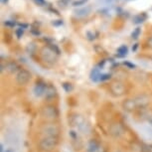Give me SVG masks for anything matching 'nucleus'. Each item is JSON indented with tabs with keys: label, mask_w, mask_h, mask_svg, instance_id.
Returning a JSON list of instances; mask_svg holds the SVG:
<instances>
[{
	"label": "nucleus",
	"mask_w": 152,
	"mask_h": 152,
	"mask_svg": "<svg viewBox=\"0 0 152 152\" xmlns=\"http://www.w3.org/2000/svg\"><path fill=\"white\" fill-rule=\"evenodd\" d=\"M71 123L73 126H76L78 128V130L80 132L84 133V134H91V126L81 114H74L73 116H71Z\"/></svg>",
	"instance_id": "1"
},
{
	"label": "nucleus",
	"mask_w": 152,
	"mask_h": 152,
	"mask_svg": "<svg viewBox=\"0 0 152 152\" xmlns=\"http://www.w3.org/2000/svg\"><path fill=\"white\" fill-rule=\"evenodd\" d=\"M59 144V138L57 137H48L44 136L40 139L38 143V147L40 150L45 152H50L54 150Z\"/></svg>",
	"instance_id": "2"
},
{
	"label": "nucleus",
	"mask_w": 152,
	"mask_h": 152,
	"mask_svg": "<svg viewBox=\"0 0 152 152\" xmlns=\"http://www.w3.org/2000/svg\"><path fill=\"white\" fill-rule=\"evenodd\" d=\"M40 55H41V59L43 61H44L46 64H48L50 66L56 64L57 61H58L59 55L55 52V51H53L48 45L42 48L41 52H40Z\"/></svg>",
	"instance_id": "3"
},
{
	"label": "nucleus",
	"mask_w": 152,
	"mask_h": 152,
	"mask_svg": "<svg viewBox=\"0 0 152 152\" xmlns=\"http://www.w3.org/2000/svg\"><path fill=\"white\" fill-rule=\"evenodd\" d=\"M41 115L48 120H55L59 117V110L56 105L47 104L42 108Z\"/></svg>",
	"instance_id": "4"
},
{
	"label": "nucleus",
	"mask_w": 152,
	"mask_h": 152,
	"mask_svg": "<svg viewBox=\"0 0 152 152\" xmlns=\"http://www.w3.org/2000/svg\"><path fill=\"white\" fill-rule=\"evenodd\" d=\"M60 127L55 123H47L42 127V133L44 136L48 137H57L59 138L60 136Z\"/></svg>",
	"instance_id": "5"
},
{
	"label": "nucleus",
	"mask_w": 152,
	"mask_h": 152,
	"mask_svg": "<svg viewBox=\"0 0 152 152\" xmlns=\"http://www.w3.org/2000/svg\"><path fill=\"white\" fill-rule=\"evenodd\" d=\"M110 94L115 97H120L125 94V86L123 83L119 81H114L110 85Z\"/></svg>",
	"instance_id": "6"
},
{
	"label": "nucleus",
	"mask_w": 152,
	"mask_h": 152,
	"mask_svg": "<svg viewBox=\"0 0 152 152\" xmlns=\"http://www.w3.org/2000/svg\"><path fill=\"white\" fill-rule=\"evenodd\" d=\"M31 73L28 70L25 69H21L19 72H17L15 76V81L18 85L20 86H25L30 82L31 80Z\"/></svg>",
	"instance_id": "7"
},
{
	"label": "nucleus",
	"mask_w": 152,
	"mask_h": 152,
	"mask_svg": "<svg viewBox=\"0 0 152 152\" xmlns=\"http://www.w3.org/2000/svg\"><path fill=\"white\" fill-rule=\"evenodd\" d=\"M108 132L114 138H119L124 133V128H123V126L120 123H113V124H111L110 126Z\"/></svg>",
	"instance_id": "8"
},
{
	"label": "nucleus",
	"mask_w": 152,
	"mask_h": 152,
	"mask_svg": "<svg viewBox=\"0 0 152 152\" xmlns=\"http://www.w3.org/2000/svg\"><path fill=\"white\" fill-rule=\"evenodd\" d=\"M58 96V91H57V88L54 85H48L47 88H46L44 97L46 100L48 102H51V100L55 99L56 97Z\"/></svg>",
	"instance_id": "9"
},
{
	"label": "nucleus",
	"mask_w": 152,
	"mask_h": 152,
	"mask_svg": "<svg viewBox=\"0 0 152 152\" xmlns=\"http://www.w3.org/2000/svg\"><path fill=\"white\" fill-rule=\"evenodd\" d=\"M48 85L46 84L45 82L43 81H38L36 83L35 87L33 88V91H34V94L37 96V97H40V96H44L45 94V91H46V88H47Z\"/></svg>",
	"instance_id": "10"
},
{
	"label": "nucleus",
	"mask_w": 152,
	"mask_h": 152,
	"mask_svg": "<svg viewBox=\"0 0 152 152\" xmlns=\"http://www.w3.org/2000/svg\"><path fill=\"white\" fill-rule=\"evenodd\" d=\"M122 108L127 113H132L138 107H137L136 102L134 99H126L122 102Z\"/></svg>",
	"instance_id": "11"
},
{
	"label": "nucleus",
	"mask_w": 152,
	"mask_h": 152,
	"mask_svg": "<svg viewBox=\"0 0 152 152\" xmlns=\"http://www.w3.org/2000/svg\"><path fill=\"white\" fill-rule=\"evenodd\" d=\"M134 99H135L137 107L138 108L147 107V105L149 104V102H150L149 97L147 96H145V94H139V96L134 97Z\"/></svg>",
	"instance_id": "12"
},
{
	"label": "nucleus",
	"mask_w": 152,
	"mask_h": 152,
	"mask_svg": "<svg viewBox=\"0 0 152 152\" xmlns=\"http://www.w3.org/2000/svg\"><path fill=\"white\" fill-rule=\"evenodd\" d=\"M91 12V6H85V7H82V8H78V9H75V11H74L75 15H77L79 17L88 16Z\"/></svg>",
	"instance_id": "13"
},
{
	"label": "nucleus",
	"mask_w": 152,
	"mask_h": 152,
	"mask_svg": "<svg viewBox=\"0 0 152 152\" xmlns=\"http://www.w3.org/2000/svg\"><path fill=\"white\" fill-rule=\"evenodd\" d=\"M99 142L97 141L96 139H91L88 143V147H87V151L88 152H96L100 148Z\"/></svg>",
	"instance_id": "14"
},
{
	"label": "nucleus",
	"mask_w": 152,
	"mask_h": 152,
	"mask_svg": "<svg viewBox=\"0 0 152 152\" xmlns=\"http://www.w3.org/2000/svg\"><path fill=\"white\" fill-rule=\"evenodd\" d=\"M100 76H102V74H100L99 68V67H96V68H94L93 70L91 71L90 79H91V82L97 83L99 81H100Z\"/></svg>",
	"instance_id": "15"
},
{
	"label": "nucleus",
	"mask_w": 152,
	"mask_h": 152,
	"mask_svg": "<svg viewBox=\"0 0 152 152\" xmlns=\"http://www.w3.org/2000/svg\"><path fill=\"white\" fill-rule=\"evenodd\" d=\"M146 19H147V14H146L145 12L139 13V14H137V15H135L133 17V23L134 24H137V25L142 24Z\"/></svg>",
	"instance_id": "16"
},
{
	"label": "nucleus",
	"mask_w": 152,
	"mask_h": 152,
	"mask_svg": "<svg viewBox=\"0 0 152 152\" xmlns=\"http://www.w3.org/2000/svg\"><path fill=\"white\" fill-rule=\"evenodd\" d=\"M116 57H118V58H123V57H125L127 55L128 53V48L126 45H121L120 47L117 48L116 50Z\"/></svg>",
	"instance_id": "17"
},
{
	"label": "nucleus",
	"mask_w": 152,
	"mask_h": 152,
	"mask_svg": "<svg viewBox=\"0 0 152 152\" xmlns=\"http://www.w3.org/2000/svg\"><path fill=\"white\" fill-rule=\"evenodd\" d=\"M5 69H6V71H8L11 74L15 73V72H19L21 70V69H19V66L17 65L15 62H11L9 64L5 65Z\"/></svg>",
	"instance_id": "18"
},
{
	"label": "nucleus",
	"mask_w": 152,
	"mask_h": 152,
	"mask_svg": "<svg viewBox=\"0 0 152 152\" xmlns=\"http://www.w3.org/2000/svg\"><path fill=\"white\" fill-rule=\"evenodd\" d=\"M36 45L34 44V43H29V44L27 45V47H26V52L28 54H34L35 53V51H36Z\"/></svg>",
	"instance_id": "19"
},
{
	"label": "nucleus",
	"mask_w": 152,
	"mask_h": 152,
	"mask_svg": "<svg viewBox=\"0 0 152 152\" xmlns=\"http://www.w3.org/2000/svg\"><path fill=\"white\" fill-rule=\"evenodd\" d=\"M140 33H141V28L140 27H137L135 29L133 30V32L131 33V38L133 40H137L138 39V37L140 36Z\"/></svg>",
	"instance_id": "20"
},
{
	"label": "nucleus",
	"mask_w": 152,
	"mask_h": 152,
	"mask_svg": "<svg viewBox=\"0 0 152 152\" xmlns=\"http://www.w3.org/2000/svg\"><path fill=\"white\" fill-rule=\"evenodd\" d=\"M63 88H64V90L67 91V93H70V91H73V86L70 83H64L63 84Z\"/></svg>",
	"instance_id": "21"
},
{
	"label": "nucleus",
	"mask_w": 152,
	"mask_h": 152,
	"mask_svg": "<svg viewBox=\"0 0 152 152\" xmlns=\"http://www.w3.org/2000/svg\"><path fill=\"white\" fill-rule=\"evenodd\" d=\"M88 0H76V1L73 2V6L74 7H78V6H81V5H84L86 4Z\"/></svg>",
	"instance_id": "22"
},
{
	"label": "nucleus",
	"mask_w": 152,
	"mask_h": 152,
	"mask_svg": "<svg viewBox=\"0 0 152 152\" xmlns=\"http://www.w3.org/2000/svg\"><path fill=\"white\" fill-rule=\"evenodd\" d=\"M48 46L51 49H52L53 51H55V52L58 54V55H60V54H61V51H60V49L58 48V46H57V45H55V44H48Z\"/></svg>",
	"instance_id": "23"
},
{
	"label": "nucleus",
	"mask_w": 152,
	"mask_h": 152,
	"mask_svg": "<svg viewBox=\"0 0 152 152\" xmlns=\"http://www.w3.org/2000/svg\"><path fill=\"white\" fill-rule=\"evenodd\" d=\"M69 2H70V0H59V1H58V5H59L60 7L65 8L69 4Z\"/></svg>",
	"instance_id": "24"
},
{
	"label": "nucleus",
	"mask_w": 152,
	"mask_h": 152,
	"mask_svg": "<svg viewBox=\"0 0 152 152\" xmlns=\"http://www.w3.org/2000/svg\"><path fill=\"white\" fill-rule=\"evenodd\" d=\"M15 33H16L17 38L20 39V38H21V37L23 36V34H24V29H23V28L20 27V28H18V29L16 30V32H15Z\"/></svg>",
	"instance_id": "25"
},
{
	"label": "nucleus",
	"mask_w": 152,
	"mask_h": 152,
	"mask_svg": "<svg viewBox=\"0 0 152 152\" xmlns=\"http://www.w3.org/2000/svg\"><path fill=\"white\" fill-rule=\"evenodd\" d=\"M110 74H102V76H100V81L102 82H104V81H107V80L110 79Z\"/></svg>",
	"instance_id": "26"
},
{
	"label": "nucleus",
	"mask_w": 152,
	"mask_h": 152,
	"mask_svg": "<svg viewBox=\"0 0 152 152\" xmlns=\"http://www.w3.org/2000/svg\"><path fill=\"white\" fill-rule=\"evenodd\" d=\"M86 35H87V38L90 40V41H93V40L96 39V37H94V34L93 32H91V31H88Z\"/></svg>",
	"instance_id": "27"
},
{
	"label": "nucleus",
	"mask_w": 152,
	"mask_h": 152,
	"mask_svg": "<svg viewBox=\"0 0 152 152\" xmlns=\"http://www.w3.org/2000/svg\"><path fill=\"white\" fill-rule=\"evenodd\" d=\"M4 24H5V26H7V27H14L16 23L12 21V20H7V21L4 22Z\"/></svg>",
	"instance_id": "28"
},
{
	"label": "nucleus",
	"mask_w": 152,
	"mask_h": 152,
	"mask_svg": "<svg viewBox=\"0 0 152 152\" xmlns=\"http://www.w3.org/2000/svg\"><path fill=\"white\" fill-rule=\"evenodd\" d=\"M126 67H128L129 69H135L136 68V66L134 65V64H132V63H130V62H128V61H125L124 63H123Z\"/></svg>",
	"instance_id": "29"
},
{
	"label": "nucleus",
	"mask_w": 152,
	"mask_h": 152,
	"mask_svg": "<svg viewBox=\"0 0 152 152\" xmlns=\"http://www.w3.org/2000/svg\"><path fill=\"white\" fill-rule=\"evenodd\" d=\"M63 20H54V21L52 22V24L54 25V26H62L63 25Z\"/></svg>",
	"instance_id": "30"
},
{
	"label": "nucleus",
	"mask_w": 152,
	"mask_h": 152,
	"mask_svg": "<svg viewBox=\"0 0 152 152\" xmlns=\"http://www.w3.org/2000/svg\"><path fill=\"white\" fill-rule=\"evenodd\" d=\"M34 2L39 6H44L46 4V0H34Z\"/></svg>",
	"instance_id": "31"
},
{
	"label": "nucleus",
	"mask_w": 152,
	"mask_h": 152,
	"mask_svg": "<svg viewBox=\"0 0 152 152\" xmlns=\"http://www.w3.org/2000/svg\"><path fill=\"white\" fill-rule=\"evenodd\" d=\"M146 44H147V46L149 48L152 49V36L149 37V38L147 39V41H146Z\"/></svg>",
	"instance_id": "32"
},
{
	"label": "nucleus",
	"mask_w": 152,
	"mask_h": 152,
	"mask_svg": "<svg viewBox=\"0 0 152 152\" xmlns=\"http://www.w3.org/2000/svg\"><path fill=\"white\" fill-rule=\"evenodd\" d=\"M146 119H147V121L152 125V113H148L147 115H146Z\"/></svg>",
	"instance_id": "33"
},
{
	"label": "nucleus",
	"mask_w": 152,
	"mask_h": 152,
	"mask_svg": "<svg viewBox=\"0 0 152 152\" xmlns=\"http://www.w3.org/2000/svg\"><path fill=\"white\" fill-rule=\"evenodd\" d=\"M49 10L51 11V12H53V13H55L56 15H60V13H59V11L58 10H56L55 8H49Z\"/></svg>",
	"instance_id": "34"
},
{
	"label": "nucleus",
	"mask_w": 152,
	"mask_h": 152,
	"mask_svg": "<svg viewBox=\"0 0 152 152\" xmlns=\"http://www.w3.org/2000/svg\"><path fill=\"white\" fill-rule=\"evenodd\" d=\"M31 32H32V34H34V35H37V36L40 35V31L38 29H37V30L32 29V30H31Z\"/></svg>",
	"instance_id": "35"
},
{
	"label": "nucleus",
	"mask_w": 152,
	"mask_h": 152,
	"mask_svg": "<svg viewBox=\"0 0 152 152\" xmlns=\"http://www.w3.org/2000/svg\"><path fill=\"white\" fill-rule=\"evenodd\" d=\"M19 26L21 27V28H23V29H25V28H28V26H29V25H28V24H22V23H19Z\"/></svg>",
	"instance_id": "36"
},
{
	"label": "nucleus",
	"mask_w": 152,
	"mask_h": 152,
	"mask_svg": "<svg viewBox=\"0 0 152 152\" xmlns=\"http://www.w3.org/2000/svg\"><path fill=\"white\" fill-rule=\"evenodd\" d=\"M137 48H138V44L136 43V44H134V46L132 47V51H133V52H134V51H136V50H137Z\"/></svg>",
	"instance_id": "37"
},
{
	"label": "nucleus",
	"mask_w": 152,
	"mask_h": 152,
	"mask_svg": "<svg viewBox=\"0 0 152 152\" xmlns=\"http://www.w3.org/2000/svg\"><path fill=\"white\" fill-rule=\"evenodd\" d=\"M96 152H105V149H104V147H102V146H100V148H99Z\"/></svg>",
	"instance_id": "38"
},
{
	"label": "nucleus",
	"mask_w": 152,
	"mask_h": 152,
	"mask_svg": "<svg viewBox=\"0 0 152 152\" xmlns=\"http://www.w3.org/2000/svg\"><path fill=\"white\" fill-rule=\"evenodd\" d=\"M0 152H5L4 151V146H3V144H0Z\"/></svg>",
	"instance_id": "39"
},
{
	"label": "nucleus",
	"mask_w": 152,
	"mask_h": 152,
	"mask_svg": "<svg viewBox=\"0 0 152 152\" xmlns=\"http://www.w3.org/2000/svg\"><path fill=\"white\" fill-rule=\"evenodd\" d=\"M9 2V0H1V3L2 4H7Z\"/></svg>",
	"instance_id": "40"
},
{
	"label": "nucleus",
	"mask_w": 152,
	"mask_h": 152,
	"mask_svg": "<svg viewBox=\"0 0 152 152\" xmlns=\"http://www.w3.org/2000/svg\"><path fill=\"white\" fill-rule=\"evenodd\" d=\"M5 152H12V151H11V150H6Z\"/></svg>",
	"instance_id": "41"
},
{
	"label": "nucleus",
	"mask_w": 152,
	"mask_h": 152,
	"mask_svg": "<svg viewBox=\"0 0 152 152\" xmlns=\"http://www.w3.org/2000/svg\"><path fill=\"white\" fill-rule=\"evenodd\" d=\"M114 152H121V151H114Z\"/></svg>",
	"instance_id": "42"
},
{
	"label": "nucleus",
	"mask_w": 152,
	"mask_h": 152,
	"mask_svg": "<svg viewBox=\"0 0 152 152\" xmlns=\"http://www.w3.org/2000/svg\"><path fill=\"white\" fill-rule=\"evenodd\" d=\"M127 1H131V0H127Z\"/></svg>",
	"instance_id": "43"
}]
</instances>
